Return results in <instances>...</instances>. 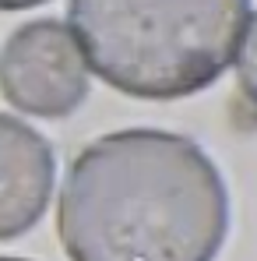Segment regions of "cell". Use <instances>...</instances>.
I'll list each match as a JSON object with an SVG mask.
<instances>
[{"instance_id":"cell-3","label":"cell","mask_w":257,"mask_h":261,"mask_svg":"<svg viewBox=\"0 0 257 261\" xmlns=\"http://www.w3.org/2000/svg\"><path fill=\"white\" fill-rule=\"evenodd\" d=\"M0 92L32 117H67L88 95V64L64 21L21 25L0 53Z\"/></svg>"},{"instance_id":"cell-2","label":"cell","mask_w":257,"mask_h":261,"mask_svg":"<svg viewBox=\"0 0 257 261\" xmlns=\"http://www.w3.org/2000/svg\"><path fill=\"white\" fill-rule=\"evenodd\" d=\"M250 0H71L85 64L137 99L208 88L236 57Z\"/></svg>"},{"instance_id":"cell-5","label":"cell","mask_w":257,"mask_h":261,"mask_svg":"<svg viewBox=\"0 0 257 261\" xmlns=\"http://www.w3.org/2000/svg\"><path fill=\"white\" fill-rule=\"evenodd\" d=\"M236 74H240L243 95L257 106V14L247 18V25H243V36L236 46Z\"/></svg>"},{"instance_id":"cell-4","label":"cell","mask_w":257,"mask_h":261,"mask_svg":"<svg viewBox=\"0 0 257 261\" xmlns=\"http://www.w3.org/2000/svg\"><path fill=\"white\" fill-rule=\"evenodd\" d=\"M53 148L39 130L0 113V240L28 233L53 194Z\"/></svg>"},{"instance_id":"cell-6","label":"cell","mask_w":257,"mask_h":261,"mask_svg":"<svg viewBox=\"0 0 257 261\" xmlns=\"http://www.w3.org/2000/svg\"><path fill=\"white\" fill-rule=\"evenodd\" d=\"M39 4H46V0H0V11H28Z\"/></svg>"},{"instance_id":"cell-1","label":"cell","mask_w":257,"mask_h":261,"mask_svg":"<svg viewBox=\"0 0 257 261\" xmlns=\"http://www.w3.org/2000/svg\"><path fill=\"white\" fill-rule=\"evenodd\" d=\"M56 229L71 261H215L229 233V191L197 141L113 130L71 163Z\"/></svg>"},{"instance_id":"cell-7","label":"cell","mask_w":257,"mask_h":261,"mask_svg":"<svg viewBox=\"0 0 257 261\" xmlns=\"http://www.w3.org/2000/svg\"><path fill=\"white\" fill-rule=\"evenodd\" d=\"M0 261H25V258H0Z\"/></svg>"}]
</instances>
